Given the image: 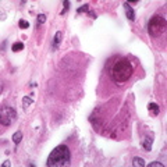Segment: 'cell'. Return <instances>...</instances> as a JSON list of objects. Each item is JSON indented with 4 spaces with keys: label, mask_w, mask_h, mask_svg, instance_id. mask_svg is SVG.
I'll return each mask as SVG.
<instances>
[{
    "label": "cell",
    "mask_w": 167,
    "mask_h": 167,
    "mask_svg": "<svg viewBox=\"0 0 167 167\" xmlns=\"http://www.w3.org/2000/svg\"><path fill=\"white\" fill-rule=\"evenodd\" d=\"M134 73V67L128 59H120L118 61H116L112 67L110 75L116 82H125L131 78V75Z\"/></svg>",
    "instance_id": "obj_1"
},
{
    "label": "cell",
    "mask_w": 167,
    "mask_h": 167,
    "mask_svg": "<svg viewBox=\"0 0 167 167\" xmlns=\"http://www.w3.org/2000/svg\"><path fill=\"white\" fill-rule=\"evenodd\" d=\"M71 153L67 145H59L52 150V153L47 157L46 166L49 167H63L70 164Z\"/></svg>",
    "instance_id": "obj_2"
},
{
    "label": "cell",
    "mask_w": 167,
    "mask_h": 167,
    "mask_svg": "<svg viewBox=\"0 0 167 167\" xmlns=\"http://www.w3.org/2000/svg\"><path fill=\"white\" fill-rule=\"evenodd\" d=\"M166 27H167L166 18L163 15H153L149 21V24H148V32H149L150 36L157 38L162 33L166 32Z\"/></svg>",
    "instance_id": "obj_3"
},
{
    "label": "cell",
    "mask_w": 167,
    "mask_h": 167,
    "mask_svg": "<svg viewBox=\"0 0 167 167\" xmlns=\"http://www.w3.org/2000/svg\"><path fill=\"white\" fill-rule=\"evenodd\" d=\"M15 120H17V112L13 107H9V106L1 107V112H0V123H1V125L9 127Z\"/></svg>",
    "instance_id": "obj_4"
},
{
    "label": "cell",
    "mask_w": 167,
    "mask_h": 167,
    "mask_svg": "<svg viewBox=\"0 0 167 167\" xmlns=\"http://www.w3.org/2000/svg\"><path fill=\"white\" fill-rule=\"evenodd\" d=\"M124 10H125V15H127V18L130 21H134L135 20V11L132 10V7L128 4V3H125L124 4Z\"/></svg>",
    "instance_id": "obj_5"
},
{
    "label": "cell",
    "mask_w": 167,
    "mask_h": 167,
    "mask_svg": "<svg viewBox=\"0 0 167 167\" xmlns=\"http://www.w3.org/2000/svg\"><path fill=\"white\" fill-rule=\"evenodd\" d=\"M61 38H63L61 31H57V32H56V35H54V38H53V45H52V49H53V50H56V49H57L59 43L61 42Z\"/></svg>",
    "instance_id": "obj_6"
},
{
    "label": "cell",
    "mask_w": 167,
    "mask_h": 167,
    "mask_svg": "<svg viewBox=\"0 0 167 167\" xmlns=\"http://www.w3.org/2000/svg\"><path fill=\"white\" fill-rule=\"evenodd\" d=\"M152 144H153V139H152L150 136H146L145 141L142 142V148L145 149V152H150V149H152Z\"/></svg>",
    "instance_id": "obj_7"
},
{
    "label": "cell",
    "mask_w": 167,
    "mask_h": 167,
    "mask_svg": "<svg viewBox=\"0 0 167 167\" xmlns=\"http://www.w3.org/2000/svg\"><path fill=\"white\" fill-rule=\"evenodd\" d=\"M132 166L134 167H144L145 166V160L142 159V157H134L132 159Z\"/></svg>",
    "instance_id": "obj_8"
},
{
    "label": "cell",
    "mask_w": 167,
    "mask_h": 167,
    "mask_svg": "<svg viewBox=\"0 0 167 167\" xmlns=\"http://www.w3.org/2000/svg\"><path fill=\"white\" fill-rule=\"evenodd\" d=\"M148 109H149V112H152L155 116L159 114V106H157L156 103H153V102H152V103H149L148 104Z\"/></svg>",
    "instance_id": "obj_9"
},
{
    "label": "cell",
    "mask_w": 167,
    "mask_h": 167,
    "mask_svg": "<svg viewBox=\"0 0 167 167\" xmlns=\"http://www.w3.org/2000/svg\"><path fill=\"white\" fill-rule=\"evenodd\" d=\"M13 52H20V50H24V43L22 42H15V43H13Z\"/></svg>",
    "instance_id": "obj_10"
},
{
    "label": "cell",
    "mask_w": 167,
    "mask_h": 167,
    "mask_svg": "<svg viewBox=\"0 0 167 167\" xmlns=\"http://www.w3.org/2000/svg\"><path fill=\"white\" fill-rule=\"evenodd\" d=\"M33 103V99H32V96H24L22 98V104H24V109H27L29 104Z\"/></svg>",
    "instance_id": "obj_11"
},
{
    "label": "cell",
    "mask_w": 167,
    "mask_h": 167,
    "mask_svg": "<svg viewBox=\"0 0 167 167\" xmlns=\"http://www.w3.org/2000/svg\"><path fill=\"white\" fill-rule=\"evenodd\" d=\"M21 139H22V132H21V131H17V132L13 135V142L18 145V144L21 142Z\"/></svg>",
    "instance_id": "obj_12"
},
{
    "label": "cell",
    "mask_w": 167,
    "mask_h": 167,
    "mask_svg": "<svg viewBox=\"0 0 167 167\" xmlns=\"http://www.w3.org/2000/svg\"><path fill=\"white\" fill-rule=\"evenodd\" d=\"M18 27H20L21 29H27V28H29V22L25 20H20L18 21Z\"/></svg>",
    "instance_id": "obj_13"
},
{
    "label": "cell",
    "mask_w": 167,
    "mask_h": 167,
    "mask_svg": "<svg viewBox=\"0 0 167 167\" xmlns=\"http://www.w3.org/2000/svg\"><path fill=\"white\" fill-rule=\"evenodd\" d=\"M63 6H64V10L61 11V14H65V13H67V10L70 9V1L64 0V1H63Z\"/></svg>",
    "instance_id": "obj_14"
},
{
    "label": "cell",
    "mask_w": 167,
    "mask_h": 167,
    "mask_svg": "<svg viewBox=\"0 0 167 167\" xmlns=\"http://www.w3.org/2000/svg\"><path fill=\"white\" fill-rule=\"evenodd\" d=\"M86 13V11H89V7H88V4H84V6H81V7H78V10H77V13Z\"/></svg>",
    "instance_id": "obj_15"
},
{
    "label": "cell",
    "mask_w": 167,
    "mask_h": 167,
    "mask_svg": "<svg viewBox=\"0 0 167 167\" xmlns=\"http://www.w3.org/2000/svg\"><path fill=\"white\" fill-rule=\"evenodd\" d=\"M45 21H46V15H45V14H39V15H38V25H39V24H43Z\"/></svg>",
    "instance_id": "obj_16"
},
{
    "label": "cell",
    "mask_w": 167,
    "mask_h": 167,
    "mask_svg": "<svg viewBox=\"0 0 167 167\" xmlns=\"http://www.w3.org/2000/svg\"><path fill=\"white\" fill-rule=\"evenodd\" d=\"M164 164H162L160 162H152V163H149V167H163Z\"/></svg>",
    "instance_id": "obj_17"
},
{
    "label": "cell",
    "mask_w": 167,
    "mask_h": 167,
    "mask_svg": "<svg viewBox=\"0 0 167 167\" xmlns=\"http://www.w3.org/2000/svg\"><path fill=\"white\" fill-rule=\"evenodd\" d=\"M1 167H10V163H9V162H3V163H1Z\"/></svg>",
    "instance_id": "obj_18"
},
{
    "label": "cell",
    "mask_w": 167,
    "mask_h": 167,
    "mask_svg": "<svg viewBox=\"0 0 167 167\" xmlns=\"http://www.w3.org/2000/svg\"><path fill=\"white\" fill-rule=\"evenodd\" d=\"M6 45H7V42H6V41H3V42H1V50H4Z\"/></svg>",
    "instance_id": "obj_19"
}]
</instances>
